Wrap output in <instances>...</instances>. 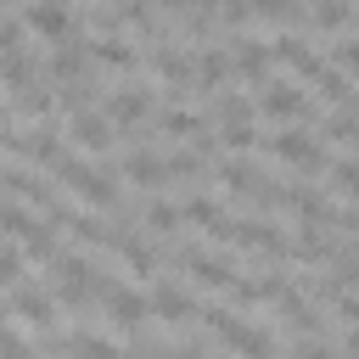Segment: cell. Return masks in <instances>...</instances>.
Instances as JSON below:
<instances>
[{"label": "cell", "mask_w": 359, "mask_h": 359, "mask_svg": "<svg viewBox=\"0 0 359 359\" xmlns=\"http://www.w3.org/2000/svg\"><path fill=\"white\" fill-rule=\"evenodd\" d=\"M6 359H34V348L22 342V331H17V325L6 331Z\"/></svg>", "instance_id": "obj_30"}, {"label": "cell", "mask_w": 359, "mask_h": 359, "mask_svg": "<svg viewBox=\"0 0 359 359\" xmlns=\"http://www.w3.org/2000/svg\"><path fill=\"white\" fill-rule=\"evenodd\" d=\"M67 348H73V359H123V353H118V342H107V337H90V331H84V337H73Z\"/></svg>", "instance_id": "obj_21"}, {"label": "cell", "mask_w": 359, "mask_h": 359, "mask_svg": "<svg viewBox=\"0 0 359 359\" xmlns=\"http://www.w3.org/2000/svg\"><path fill=\"white\" fill-rule=\"evenodd\" d=\"M107 247H112V252H118L135 275H151V269H157V252H151L140 236H129V230H112V241H107Z\"/></svg>", "instance_id": "obj_16"}, {"label": "cell", "mask_w": 359, "mask_h": 359, "mask_svg": "<svg viewBox=\"0 0 359 359\" xmlns=\"http://www.w3.org/2000/svg\"><path fill=\"white\" fill-rule=\"evenodd\" d=\"M6 314H11V325L17 320H28V325H39V331H50V320H56V292H45V286H17V292H6Z\"/></svg>", "instance_id": "obj_3"}, {"label": "cell", "mask_w": 359, "mask_h": 359, "mask_svg": "<svg viewBox=\"0 0 359 359\" xmlns=\"http://www.w3.org/2000/svg\"><path fill=\"white\" fill-rule=\"evenodd\" d=\"M180 258L191 264V275H196L202 286H224V292H230V286L241 280L230 258H213V252H202V247H180Z\"/></svg>", "instance_id": "obj_11"}, {"label": "cell", "mask_w": 359, "mask_h": 359, "mask_svg": "<svg viewBox=\"0 0 359 359\" xmlns=\"http://www.w3.org/2000/svg\"><path fill=\"white\" fill-rule=\"evenodd\" d=\"M331 185H337L342 196H359V157H337V163H331Z\"/></svg>", "instance_id": "obj_23"}, {"label": "cell", "mask_w": 359, "mask_h": 359, "mask_svg": "<svg viewBox=\"0 0 359 359\" xmlns=\"http://www.w3.org/2000/svg\"><path fill=\"white\" fill-rule=\"evenodd\" d=\"M224 123H252V101L247 95H219V129Z\"/></svg>", "instance_id": "obj_24"}, {"label": "cell", "mask_w": 359, "mask_h": 359, "mask_svg": "<svg viewBox=\"0 0 359 359\" xmlns=\"http://www.w3.org/2000/svg\"><path fill=\"white\" fill-rule=\"evenodd\" d=\"M90 50H95V62H101V67H135V45H129L123 34H101Z\"/></svg>", "instance_id": "obj_19"}, {"label": "cell", "mask_w": 359, "mask_h": 359, "mask_svg": "<svg viewBox=\"0 0 359 359\" xmlns=\"http://www.w3.org/2000/svg\"><path fill=\"white\" fill-rule=\"evenodd\" d=\"M219 140H224L230 151H252V140H258V135H252V123H224V129H219Z\"/></svg>", "instance_id": "obj_27"}, {"label": "cell", "mask_w": 359, "mask_h": 359, "mask_svg": "<svg viewBox=\"0 0 359 359\" xmlns=\"http://www.w3.org/2000/svg\"><path fill=\"white\" fill-rule=\"evenodd\" d=\"M101 303H107V320H112V325H123V331H135V325L151 314V297H140L135 286H118V280H112V292H107Z\"/></svg>", "instance_id": "obj_8"}, {"label": "cell", "mask_w": 359, "mask_h": 359, "mask_svg": "<svg viewBox=\"0 0 359 359\" xmlns=\"http://www.w3.org/2000/svg\"><path fill=\"white\" fill-rule=\"evenodd\" d=\"M337 62H342V73H359V39H342L337 45Z\"/></svg>", "instance_id": "obj_31"}, {"label": "cell", "mask_w": 359, "mask_h": 359, "mask_svg": "<svg viewBox=\"0 0 359 359\" xmlns=\"http://www.w3.org/2000/svg\"><path fill=\"white\" fill-rule=\"evenodd\" d=\"M146 224L151 230H174V224H185V208L180 202H151L146 208Z\"/></svg>", "instance_id": "obj_25"}, {"label": "cell", "mask_w": 359, "mask_h": 359, "mask_svg": "<svg viewBox=\"0 0 359 359\" xmlns=\"http://www.w3.org/2000/svg\"><path fill=\"white\" fill-rule=\"evenodd\" d=\"M123 174H129L135 185H163V180H168V157H157V151H129V157H123Z\"/></svg>", "instance_id": "obj_18"}, {"label": "cell", "mask_w": 359, "mask_h": 359, "mask_svg": "<svg viewBox=\"0 0 359 359\" xmlns=\"http://www.w3.org/2000/svg\"><path fill=\"white\" fill-rule=\"evenodd\" d=\"M236 241L252 247V252H269V258H292V252H297V247H292L275 224H264V219H236Z\"/></svg>", "instance_id": "obj_7"}, {"label": "cell", "mask_w": 359, "mask_h": 359, "mask_svg": "<svg viewBox=\"0 0 359 359\" xmlns=\"http://www.w3.org/2000/svg\"><path fill=\"white\" fill-rule=\"evenodd\" d=\"M258 107H264V112H275V118H297L309 101H303V90H297L292 79H269V84H264V95H258Z\"/></svg>", "instance_id": "obj_13"}, {"label": "cell", "mask_w": 359, "mask_h": 359, "mask_svg": "<svg viewBox=\"0 0 359 359\" xmlns=\"http://www.w3.org/2000/svg\"><path fill=\"white\" fill-rule=\"evenodd\" d=\"M297 359H331V348H325L320 337H303V342H297Z\"/></svg>", "instance_id": "obj_32"}, {"label": "cell", "mask_w": 359, "mask_h": 359, "mask_svg": "<svg viewBox=\"0 0 359 359\" xmlns=\"http://www.w3.org/2000/svg\"><path fill=\"white\" fill-rule=\"evenodd\" d=\"M196 168H202V151H196V146L168 151V174H196Z\"/></svg>", "instance_id": "obj_29"}, {"label": "cell", "mask_w": 359, "mask_h": 359, "mask_svg": "<svg viewBox=\"0 0 359 359\" xmlns=\"http://www.w3.org/2000/svg\"><path fill=\"white\" fill-rule=\"evenodd\" d=\"M67 140H73L79 151H107V146H112V118H107V112H73Z\"/></svg>", "instance_id": "obj_10"}, {"label": "cell", "mask_w": 359, "mask_h": 359, "mask_svg": "<svg viewBox=\"0 0 359 359\" xmlns=\"http://www.w3.org/2000/svg\"><path fill=\"white\" fill-rule=\"evenodd\" d=\"M95 39H79V34H67V39H56L50 45V79H62V84H84V67H90V50Z\"/></svg>", "instance_id": "obj_5"}, {"label": "cell", "mask_w": 359, "mask_h": 359, "mask_svg": "<svg viewBox=\"0 0 359 359\" xmlns=\"http://www.w3.org/2000/svg\"><path fill=\"white\" fill-rule=\"evenodd\" d=\"M0 280H6V292L22 286V247L17 241H6V252H0Z\"/></svg>", "instance_id": "obj_26"}, {"label": "cell", "mask_w": 359, "mask_h": 359, "mask_svg": "<svg viewBox=\"0 0 359 359\" xmlns=\"http://www.w3.org/2000/svg\"><path fill=\"white\" fill-rule=\"evenodd\" d=\"M309 17H314V22H320V28H342V22H348V17H353V11H348V6H337V0H325V6H314V11H309Z\"/></svg>", "instance_id": "obj_28"}, {"label": "cell", "mask_w": 359, "mask_h": 359, "mask_svg": "<svg viewBox=\"0 0 359 359\" xmlns=\"http://www.w3.org/2000/svg\"><path fill=\"white\" fill-rule=\"evenodd\" d=\"M269 151L280 157V163H292V168H331V157H325V146L314 140V135H303V129H286V135H275L269 140Z\"/></svg>", "instance_id": "obj_4"}, {"label": "cell", "mask_w": 359, "mask_h": 359, "mask_svg": "<svg viewBox=\"0 0 359 359\" xmlns=\"http://www.w3.org/2000/svg\"><path fill=\"white\" fill-rule=\"evenodd\" d=\"M297 252H303V258H331V252H337V241H331L320 224H303V236H297Z\"/></svg>", "instance_id": "obj_22"}, {"label": "cell", "mask_w": 359, "mask_h": 359, "mask_svg": "<svg viewBox=\"0 0 359 359\" xmlns=\"http://www.w3.org/2000/svg\"><path fill=\"white\" fill-rule=\"evenodd\" d=\"M101 112H107L112 123H140V118L151 112V90H146V84H118V90L101 101Z\"/></svg>", "instance_id": "obj_6"}, {"label": "cell", "mask_w": 359, "mask_h": 359, "mask_svg": "<svg viewBox=\"0 0 359 359\" xmlns=\"http://www.w3.org/2000/svg\"><path fill=\"white\" fill-rule=\"evenodd\" d=\"M275 56H280V62H292L297 73H309V79H320V73H325V62L314 56V45H309L303 34H280V39H275Z\"/></svg>", "instance_id": "obj_14"}, {"label": "cell", "mask_w": 359, "mask_h": 359, "mask_svg": "<svg viewBox=\"0 0 359 359\" xmlns=\"http://www.w3.org/2000/svg\"><path fill=\"white\" fill-rule=\"evenodd\" d=\"M342 353H348V359H359V325L348 331V342H342Z\"/></svg>", "instance_id": "obj_33"}, {"label": "cell", "mask_w": 359, "mask_h": 359, "mask_svg": "<svg viewBox=\"0 0 359 359\" xmlns=\"http://www.w3.org/2000/svg\"><path fill=\"white\" fill-rule=\"evenodd\" d=\"M236 50H230V62H236V73H247V79H264V67H269V39H258V34H241V39H230Z\"/></svg>", "instance_id": "obj_15"}, {"label": "cell", "mask_w": 359, "mask_h": 359, "mask_svg": "<svg viewBox=\"0 0 359 359\" xmlns=\"http://www.w3.org/2000/svg\"><path fill=\"white\" fill-rule=\"evenodd\" d=\"M17 11H22V22H28L34 34H50V39H67V28H73V11L56 6V0H28V6H17Z\"/></svg>", "instance_id": "obj_9"}, {"label": "cell", "mask_w": 359, "mask_h": 359, "mask_svg": "<svg viewBox=\"0 0 359 359\" xmlns=\"http://www.w3.org/2000/svg\"><path fill=\"white\" fill-rule=\"evenodd\" d=\"M163 135H208V123H202L191 107H168V112H163Z\"/></svg>", "instance_id": "obj_20"}, {"label": "cell", "mask_w": 359, "mask_h": 359, "mask_svg": "<svg viewBox=\"0 0 359 359\" xmlns=\"http://www.w3.org/2000/svg\"><path fill=\"white\" fill-rule=\"evenodd\" d=\"M230 67H236V62H230L224 45H202V50H196V84H202V90H219Z\"/></svg>", "instance_id": "obj_17"}, {"label": "cell", "mask_w": 359, "mask_h": 359, "mask_svg": "<svg viewBox=\"0 0 359 359\" xmlns=\"http://www.w3.org/2000/svg\"><path fill=\"white\" fill-rule=\"evenodd\" d=\"M202 320H208V331H213L236 359H269V353H275L269 331H258V325H247V320H236V314H224V309H202Z\"/></svg>", "instance_id": "obj_1"}, {"label": "cell", "mask_w": 359, "mask_h": 359, "mask_svg": "<svg viewBox=\"0 0 359 359\" xmlns=\"http://www.w3.org/2000/svg\"><path fill=\"white\" fill-rule=\"evenodd\" d=\"M56 180H62L73 196L95 202V208H118V185H112L95 163H84V157H62V163H56Z\"/></svg>", "instance_id": "obj_2"}, {"label": "cell", "mask_w": 359, "mask_h": 359, "mask_svg": "<svg viewBox=\"0 0 359 359\" xmlns=\"http://www.w3.org/2000/svg\"><path fill=\"white\" fill-rule=\"evenodd\" d=\"M151 314H157V320H168V325H185V320L196 314V303H191V292H185V286L157 280V286H151Z\"/></svg>", "instance_id": "obj_12"}]
</instances>
